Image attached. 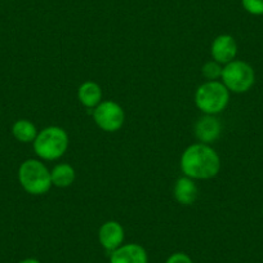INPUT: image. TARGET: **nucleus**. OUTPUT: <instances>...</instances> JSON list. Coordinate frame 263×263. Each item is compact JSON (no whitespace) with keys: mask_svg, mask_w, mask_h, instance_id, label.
I'll list each match as a JSON object with an SVG mask.
<instances>
[{"mask_svg":"<svg viewBox=\"0 0 263 263\" xmlns=\"http://www.w3.org/2000/svg\"><path fill=\"white\" fill-rule=\"evenodd\" d=\"M242 8L253 16L263 14V0H241Z\"/></svg>","mask_w":263,"mask_h":263,"instance_id":"nucleus-16","label":"nucleus"},{"mask_svg":"<svg viewBox=\"0 0 263 263\" xmlns=\"http://www.w3.org/2000/svg\"><path fill=\"white\" fill-rule=\"evenodd\" d=\"M222 83L234 93H245L254 85L255 72L249 63L234 60L227 63L222 71Z\"/></svg>","mask_w":263,"mask_h":263,"instance_id":"nucleus-5","label":"nucleus"},{"mask_svg":"<svg viewBox=\"0 0 263 263\" xmlns=\"http://www.w3.org/2000/svg\"><path fill=\"white\" fill-rule=\"evenodd\" d=\"M222 71H223V67H221V63L217 61H209L201 69V72L208 79V82H216L217 79L222 78Z\"/></svg>","mask_w":263,"mask_h":263,"instance_id":"nucleus-15","label":"nucleus"},{"mask_svg":"<svg viewBox=\"0 0 263 263\" xmlns=\"http://www.w3.org/2000/svg\"><path fill=\"white\" fill-rule=\"evenodd\" d=\"M12 133H13V137L22 143L34 142L37 136L36 126L26 119L17 120L12 126Z\"/></svg>","mask_w":263,"mask_h":263,"instance_id":"nucleus-14","label":"nucleus"},{"mask_svg":"<svg viewBox=\"0 0 263 263\" xmlns=\"http://www.w3.org/2000/svg\"><path fill=\"white\" fill-rule=\"evenodd\" d=\"M69 147V136L60 126H48L39 132L34 141V150L44 160L60 159Z\"/></svg>","mask_w":263,"mask_h":263,"instance_id":"nucleus-2","label":"nucleus"},{"mask_svg":"<svg viewBox=\"0 0 263 263\" xmlns=\"http://www.w3.org/2000/svg\"><path fill=\"white\" fill-rule=\"evenodd\" d=\"M147 253L141 245H121L111 253L110 263H147Z\"/></svg>","mask_w":263,"mask_h":263,"instance_id":"nucleus-9","label":"nucleus"},{"mask_svg":"<svg viewBox=\"0 0 263 263\" xmlns=\"http://www.w3.org/2000/svg\"><path fill=\"white\" fill-rule=\"evenodd\" d=\"M221 168L219 156L211 146L195 143L184 150L181 158V169L186 177L192 179H211L218 174Z\"/></svg>","mask_w":263,"mask_h":263,"instance_id":"nucleus-1","label":"nucleus"},{"mask_svg":"<svg viewBox=\"0 0 263 263\" xmlns=\"http://www.w3.org/2000/svg\"><path fill=\"white\" fill-rule=\"evenodd\" d=\"M212 57L214 61H217L218 63H230L231 61L235 60L237 54V44L236 40L234 39V36L231 35H219L214 39V42L212 43Z\"/></svg>","mask_w":263,"mask_h":263,"instance_id":"nucleus-7","label":"nucleus"},{"mask_svg":"<svg viewBox=\"0 0 263 263\" xmlns=\"http://www.w3.org/2000/svg\"><path fill=\"white\" fill-rule=\"evenodd\" d=\"M18 181L26 192L31 195H43L52 186L50 172L39 160L29 159L18 169Z\"/></svg>","mask_w":263,"mask_h":263,"instance_id":"nucleus-3","label":"nucleus"},{"mask_svg":"<svg viewBox=\"0 0 263 263\" xmlns=\"http://www.w3.org/2000/svg\"><path fill=\"white\" fill-rule=\"evenodd\" d=\"M230 90L221 82H206L197 88L195 103L206 115H216L226 108L230 100Z\"/></svg>","mask_w":263,"mask_h":263,"instance_id":"nucleus-4","label":"nucleus"},{"mask_svg":"<svg viewBox=\"0 0 263 263\" xmlns=\"http://www.w3.org/2000/svg\"><path fill=\"white\" fill-rule=\"evenodd\" d=\"M79 101L85 107H97L102 100V89L95 82H85L78 90Z\"/></svg>","mask_w":263,"mask_h":263,"instance_id":"nucleus-12","label":"nucleus"},{"mask_svg":"<svg viewBox=\"0 0 263 263\" xmlns=\"http://www.w3.org/2000/svg\"><path fill=\"white\" fill-rule=\"evenodd\" d=\"M20 263H42V262H40V260H37V259H35V258H26V259L21 260Z\"/></svg>","mask_w":263,"mask_h":263,"instance_id":"nucleus-18","label":"nucleus"},{"mask_svg":"<svg viewBox=\"0 0 263 263\" xmlns=\"http://www.w3.org/2000/svg\"><path fill=\"white\" fill-rule=\"evenodd\" d=\"M165 263H194L191 258L184 253H174L166 259Z\"/></svg>","mask_w":263,"mask_h":263,"instance_id":"nucleus-17","label":"nucleus"},{"mask_svg":"<svg viewBox=\"0 0 263 263\" xmlns=\"http://www.w3.org/2000/svg\"><path fill=\"white\" fill-rule=\"evenodd\" d=\"M52 184L55 187H69L75 181V171L69 164H58L50 172Z\"/></svg>","mask_w":263,"mask_h":263,"instance_id":"nucleus-13","label":"nucleus"},{"mask_svg":"<svg viewBox=\"0 0 263 263\" xmlns=\"http://www.w3.org/2000/svg\"><path fill=\"white\" fill-rule=\"evenodd\" d=\"M98 239H100L101 245L106 250L112 253L114 250L121 247L124 241V229L119 222L108 221L101 226L100 232H98Z\"/></svg>","mask_w":263,"mask_h":263,"instance_id":"nucleus-8","label":"nucleus"},{"mask_svg":"<svg viewBox=\"0 0 263 263\" xmlns=\"http://www.w3.org/2000/svg\"><path fill=\"white\" fill-rule=\"evenodd\" d=\"M174 197L182 205H191L197 197V187L194 179L190 177H182L174 186Z\"/></svg>","mask_w":263,"mask_h":263,"instance_id":"nucleus-11","label":"nucleus"},{"mask_svg":"<svg viewBox=\"0 0 263 263\" xmlns=\"http://www.w3.org/2000/svg\"><path fill=\"white\" fill-rule=\"evenodd\" d=\"M221 135V123L213 115H206L197 120L195 125V136L200 143L214 142Z\"/></svg>","mask_w":263,"mask_h":263,"instance_id":"nucleus-10","label":"nucleus"},{"mask_svg":"<svg viewBox=\"0 0 263 263\" xmlns=\"http://www.w3.org/2000/svg\"><path fill=\"white\" fill-rule=\"evenodd\" d=\"M93 118L102 130L116 132L123 126L125 115L120 105L114 101H105L96 107Z\"/></svg>","mask_w":263,"mask_h":263,"instance_id":"nucleus-6","label":"nucleus"}]
</instances>
